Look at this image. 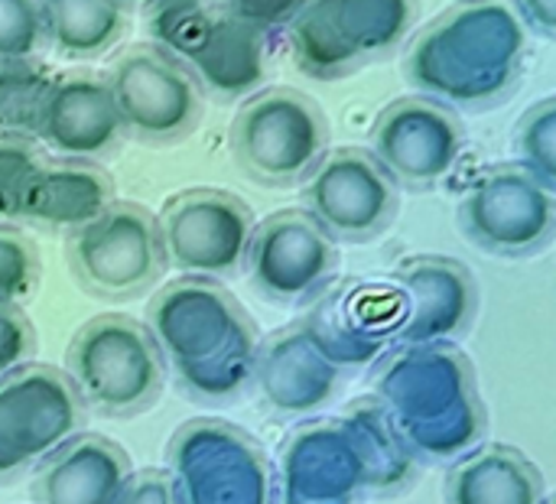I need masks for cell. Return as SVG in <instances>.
Instances as JSON below:
<instances>
[{
	"label": "cell",
	"mask_w": 556,
	"mask_h": 504,
	"mask_svg": "<svg viewBox=\"0 0 556 504\" xmlns=\"http://www.w3.org/2000/svg\"><path fill=\"white\" fill-rule=\"evenodd\" d=\"M46 46L42 0H0V62L36 59Z\"/></svg>",
	"instance_id": "f1b7e54d"
},
{
	"label": "cell",
	"mask_w": 556,
	"mask_h": 504,
	"mask_svg": "<svg viewBox=\"0 0 556 504\" xmlns=\"http://www.w3.org/2000/svg\"><path fill=\"white\" fill-rule=\"evenodd\" d=\"M222 3H225V0H222Z\"/></svg>",
	"instance_id": "8d00e7d4"
},
{
	"label": "cell",
	"mask_w": 556,
	"mask_h": 504,
	"mask_svg": "<svg viewBox=\"0 0 556 504\" xmlns=\"http://www.w3.org/2000/svg\"><path fill=\"white\" fill-rule=\"evenodd\" d=\"M52 78L55 72L42 59L0 62V137L33 140Z\"/></svg>",
	"instance_id": "4316f807"
},
{
	"label": "cell",
	"mask_w": 556,
	"mask_h": 504,
	"mask_svg": "<svg viewBox=\"0 0 556 504\" xmlns=\"http://www.w3.org/2000/svg\"><path fill=\"white\" fill-rule=\"evenodd\" d=\"M446 504H544L541 469L515 446L489 443L459 456L443 486Z\"/></svg>",
	"instance_id": "cb8c5ba5"
},
{
	"label": "cell",
	"mask_w": 556,
	"mask_h": 504,
	"mask_svg": "<svg viewBox=\"0 0 556 504\" xmlns=\"http://www.w3.org/2000/svg\"><path fill=\"white\" fill-rule=\"evenodd\" d=\"M124 7H150L153 0H121Z\"/></svg>",
	"instance_id": "e575fe53"
},
{
	"label": "cell",
	"mask_w": 556,
	"mask_h": 504,
	"mask_svg": "<svg viewBox=\"0 0 556 504\" xmlns=\"http://www.w3.org/2000/svg\"><path fill=\"white\" fill-rule=\"evenodd\" d=\"M166 459L179 504H280L267 453L235 424L212 417L182 424Z\"/></svg>",
	"instance_id": "52a82bcc"
},
{
	"label": "cell",
	"mask_w": 556,
	"mask_h": 504,
	"mask_svg": "<svg viewBox=\"0 0 556 504\" xmlns=\"http://www.w3.org/2000/svg\"><path fill=\"white\" fill-rule=\"evenodd\" d=\"M36 329L33 323L20 313V306L0 303V378L10 375L13 368L33 362L36 355Z\"/></svg>",
	"instance_id": "4dcf8cb0"
},
{
	"label": "cell",
	"mask_w": 556,
	"mask_h": 504,
	"mask_svg": "<svg viewBox=\"0 0 556 504\" xmlns=\"http://www.w3.org/2000/svg\"><path fill=\"white\" fill-rule=\"evenodd\" d=\"M459 225L472 244L498 257H528L551 244L556 189L521 163L485 169L459 202Z\"/></svg>",
	"instance_id": "7c38bea8"
},
{
	"label": "cell",
	"mask_w": 556,
	"mask_h": 504,
	"mask_svg": "<svg viewBox=\"0 0 556 504\" xmlns=\"http://www.w3.org/2000/svg\"><path fill=\"white\" fill-rule=\"evenodd\" d=\"M267 39L222 0H189L163 26L160 49L176 55L215 98H244L267 81Z\"/></svg>",
	"instance_id": "9c48e42d"
},
{
	"label": "cell",
	"mask_w": 556,
	"mask_h": 504,
	"mask_svg": "<svg viewBox=\"0 0 556 504\" xmlns=\"http://www.w3.org/2000/svg\"><path fill=\"white\" fill-rule=\"evenodd\" d=\"M153 215L166 267L212 280L228 277L244 264L257 225L251 205L225 189L176 192Z\"/></svg>",
	"instance_id": "4fadbf2b"
},
{
	"label": "cell",
	"mask_w": 556,
	"mask_h": 504,
	"mask_svg": "<svg viewBox=\"0 0 556 504\" xmlns=\"http://www.w3.org/2000/svg\"><path fill=\"white\" fill-rule=\"evenodd\" d=\"M420 0H306L283 26L293 62L313 78H342L401 49Z\"/></svg>",
	"instance_id": "5b68a950"
},
{
	"label": "cell",
	"mask_w": 556,
	"mask_h": 504,
	"mask_svg": "<svg viewBox=\"0 0 556 504\" xmlns=\"http://www.w3.org/2000/svg\"><path fill=\"white\" fill-rule=\"evenodd\" d=\"M225 7L248 26L270 36V33L283 29L306 7V0H225Z\"/></svg>",
	"instance_id": "1f68e13d"
},
{
	"label": "cell",
	"mask_w": 556,
	"mask_h": 504,
	"mask_svg": "<svg viewBox=\"0 0 556 504\" xmlns=\"http://www.w3.org/2000/svg\"><path fill=\"white\" fill-rule=\"evenodd\" d=\"M528 26L508 0H459L407 49V78L450 108H492L521 78Z\"/></svg>",
	"instance_id": "3957f363"
},
{
	"label": "cell",
	"mask_w": 556,
	"mask_h": 504,
	"mask_svg": "<svg viewBox=\"0 0 556 504\" xmlns=\"http://www.w3.org/2000/svg\"><path fill=\"white\" fill-rule=\"evenodd\" d=\"M65 257L75 284L98 300H134L166 270L156 215L127 199L68 231Z\"/></svg>",
	"instance_id": "ba28073f"
},
{
	"label": "cell",
	"mask_w": 556,
	"mask_h": 504,
	"mask_svg": "<svg viewBox=\"0 0 556 504\" xmlns=\"http://www.w3.org/2000/svg\"><path fill=\"white\" fill-rule=\"evenodd\" d=\"M518 163L556 189V98H541L515 130Z\"/></svg>",
	"instance_id": "83f0119b"
},
{
	"label": "cell",
	"mask_w": 556,
	"mask_h": 504,
	"mask_svg": "<svg viewBox=\"0 0 556 504\" xmlns=\"http://www.w3.org/2000/svg\"><path fill=\"white\" fill-rule=\"evenodd\" d=\"M117 199L111 173L91 160L39 156L16 182L3 222L42 231H75Z\"/></svg>",
	"instance_id": "d6986e66"
},
{
	"label": "cell",
	"mask_w": 556,
	"mask_h": 504,
	"mask_svg": "<svg viewBox=\"0 0 556 504\" xmlns=\"http://www.w3.org/2000/svg\"><path fill=\"white\" fill-rule=\"evenodd\" d=\"M329 117L316 98L274 85L261 88L235 111L231 156L261 186H296L329 150Z\"/></svg>",
	"instance_id": "8992f818"
},
{
	"label": "cell",
	"mask_w": 556,
	"mask_h": 504,
	"mask_svg": "<svg viewBox=\"0 0 556 504\" xmlns=\"http://www.w3.org/2000/svg\"><path fill=\"white\" fill-rule=\"evenodd\" d=\"M244 267L264 300L303 303L332 284L339 251L306 209H280L254 225Z\"/></svg>",
	"instance_id": "2e32d148"
},
{
	"label": "cell",
	"mask_w": 556,
	"mask_h": 504,
	"mask_svg": "<svg viewBox=\"0 0 556 504\" xmlns=\"http://www.w3.org/2000/svg\"><path fill=\"white\" fill-rule=\"evenodd\" d=\"M274 472L280 504H358L375 499L368 459L345 417L296 427Z\"/></svg>",
	"instance_id": "e0dca14e"
},
{
	"label": "cell",
	"mask_w": 556,
	"mask_h": 504,
	"mask_svg": "<svg viewBox=\"0 0 556 504\" xmlns=\"http://www.w3.org/2000/svg\"><path fill=\"white\" fill-rule=\"evenodd\" d=\"M342 417L352 427V433H355V440L368 459V469L375 479V499H391V495L404 492L417 472V463L410 459V453L394 437L381 407L371 398H362Z\"/></svg>",
	"instance_id": "484cf974"
},
{
	"label": "cell",
	"mask_w": 556,
	"mask_h": 504,
	"mask_svg": "<svg viewBox=\"0 0 556 504\" xmlns=\"http://www.w3.org/2000/svg\"><path fill=\"white\" fill-rule=\"evenodd\" d=\"M114 504H179L173 482L163 469H140L127 479Z\"/></svg>",
	"instance_id": "d6a6232c"
},
{
	"label": "cell",
	"mask_w": 556,
	"mask_h": 504,
	"mask_svg": "<svg viewBox=\"0 0 556 504\" xmlns=\"http://www.w3.org/2000/svg\"><path fill=\"white\" fill-rule=\"evenodd\" d=\"M300 326L342 371L365 368L394 349L401 329V297L391 277L352 280L323 297Z\"/></svg>",
	"instance_id": "ac0fdd59"
},
{
	"label": "cell",
	"mask_w": 556,
	"mask_h": 504,
	"mask_svg": "<svg viewBox=\"0 0 556 504\" xmlns=\"http://www.w3.org/2000/svg\"><path fill=\"white\" fill-rule=\"evenodd\" d=\"M143 326L189 398L222 404L251 385L261 336L218 280H169L153 293Z\"/></svg>",
	"instance_id": "7a4b0ae2"
},
{
	"label": "cell",
	"mask_w": 556,
	"mask_h": 504,
	"mask_svg": "<svg viewBox=\"0 0 556 504\" xmlns=\"http://www.w3.org/2000/svg\"><path fill=\"white\" fill-rule=\"evenodd\" d=\"M104 85L124 134L150 147L186 140L205 111V91L195 75L153 42L124 49L104 75Z\"/></svg>",
	"instance_id": "30bf717a"
},
{
	"label": "cell",
	"mask_w": 556,
	"mask_h": 504,
	"mask_svg": "<svg viewBox=\"0 0 556 504\" xmlns=\"http://www.w3.org/2000/svg\"><path fill=\"white\" fill-rule=\"evenodd\" d=\"M521 23L541 36H556V0H515Z\"/></svg>",
	"instance_id": "836d02e7"
},
{
	"label": "cell",
	"mask_w": 556,
	"mask_h": 504,
	"mask_svg": "<svg viewBox=\"0 0 556 504\" xmlns=\"http://www.w3.org/2000/svg\"><path fill=\"white\" fill-rule=\"evenodd\" d=\"M544 504H551V499H544Z\"/></svg>",
	"instance_id": "d590c367"
},
{
	"label": "cell",
	"mask_w": 556,
	"mask_h": 504,
	"mask_svg": "<svg viewBox=\"0 0 556 504\" xmlns=\"http://www.w3.org/2000/svg\"><path fill=\"white\" fill-rule=\"evenodd\" d=\"M303 209L332 241L378 238L401 209V186L368 147H336L303 176Z\"/></svg>",
	"instance_id": "5bb4252c"
},
{
	"label": "cell",
	"mask_w": 556,
	"mask_h": 504,
	"mask_svg": "<svg viewBox=\"0 0 556 504\" xmlns=\"http://www.w3.org/2000/svg\"><path fill=\"white\" fill-rule=\"evenodd\" d=\"M391 284L401 297L394 349L456 342L479 310V287L472 274L450 257H410L391 274Z\"/></svg>",
	"instance_id": "ffe728a7"
},
{
	"label": "cell",
	"mask_w": 556,
	"mask_h": 504,
	"mask_svg": "<svg viewBox=\"0 0 556 504\" xmlns=\"http://www.w3.org/2000/svg\"><path fill=\"white\" fill-rule=\"evenodd\" d=\"M39 254L16 231L0 228V303L20 306L39 287Z\"/></svg>",
	"instance_id": "f546056e"
},
{
	"label": "cell",
	"mask_w": 556,
	"mask_h": 504,
	"mask_svg": "<svg viewBox=\"0 0 556 504\" xmlns=\"http://www.w3.org/2000/svg\"><path fill=\"white\" fill-rule=\"evenodd\" d=\"M371 401L417 466L456 463L489 433L476 371L453 342L391 349L378 365Z\"/></svg>",
	"instance_id": "6da1fadb"
},
{
	"label": "cell",
	"mask_w": 556,
	"mask_h": 504,
	"mask_svg": "<svg viewBox=\"0 0 556 504\" xmlns=\"http://www.w3.org/2000/svg\"><path fill=\"white\" fill-rule=\"evenodd\" d=\"M130 476V456L114 440L75 433L33 469L29 495L36 504H114Z\"/></svg>",
	"instance_id": "603a6c76"
},
{
	"label": "cell",
	"mask_w": 556,
	"mask_h": 504,
	"mask_svg": "<svg viewBox=\"0 0 556 504\" xmlns=\"http://www.w3.org/2000/svg\"><path fill=\"white\" fill-rule=\"evenodd\" d=\"M124 137L111 91L94 72H62L39 108L33 140L62 160H101Z\"/></svg>",
	"instance_id": "7402d4cb"
},
{
	"label": "cell",
	"mask_w": 556,
	"mask_h": 504,
	"mask_svg": "<svg viewBox=\"0 0 556 504\" xmlns=\"http://www.w3.org/2000/svg\"><path fill=\"white\" fill-rule=\"evenodd\" d=\"M368 137L375 160L404 189L443 186L466 153L459 114L427 94H407L381 108Z\"/></svg>",
	"instance_id": "9a60e30c"
},
{
	"label": "cell",
	"mask_w": 556,
	"mask_h": 504,
	"mask_svg": "<svg viewBox=\"0 0 556 504\" xmlns=\"http://www.w3.org/2000/svg\"><path fill=\"white\" fill-rule=\"evenodd\" d=\"M85 407L68 378L42 362H26L0 378V486L33 472L52 450L81 433Z\"/></svg>",
	"instance_id": "8fae6325"
},
{
	"label": "cell",
	"mask_w": 556,
	"mask_h": 504,
	"mask_svg": "<svg viewBox=\"0 0 556 504\" xmlns=\"http://www.w3.org/2000/svg\"><path fill=\"white\" fill-rule=\"evenodd\" d=\"M251 385L270 414L303 420L339 394L342 368L313 342L303 326H287L257 342Z\"/></svg>",
	"instance_id": "44dd1931"
},
{
	"label": "cell",
	"mask_w": 556,
	"mask_h": 504,
	"mask_svg": "<svg viewBox=\"0 0 556 504\" xmlns=\"http://www.w3.org/2000/svg\"><path fill=\"white\" fill-rule=\"evenodd\" d=\"M46 42L65 59H98L114 49L127 26L121 0H42Z\"/></svg>",
	"instance_id": "d4e9b609"
},
{
	"label": "cell",
	"mask_w": 556,
	"mask_h": 504,
	"mask_svg": "<svg viewBox=\"0 0 556 504\" xmlns=\"http://www.w3.org/2000/svg\"><path fill=\"white\" fill-rule=\"evenodd\" d=\"M62 375L85 411L130 420L160 401L166 362L143 323L104 313L72 336Z\"/></svg>",
	"instance_id": "277c9868"
}]
</instances>
